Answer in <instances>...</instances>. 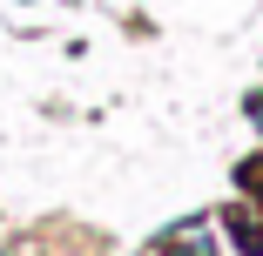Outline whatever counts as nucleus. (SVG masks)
<instances>
[{"label": "nucleus", "instance_id": "obj_2", "mask_svg": "<svg viewBox=\"0 0 263 256\" xmlns=\"http://www.w3.org/2000/svg\"><path fill=\"white\" fill-rule=\"evenodd\" d=\"M230 236H236V249H243V256H263V216L230 209Z\"/></svg>", "mask_w": 263, "mask_h": 256}, {"label": "nucleus", "instance_id": "obj_3", "mask_svg": "<svg viewBox=\"0 0 263 256\" xmlns=\"http://www.w3.org/2000/svg\"><path fill=\"white\" fill-rule=\"evenodd\" d=\"M243 108H250V122H256V135H263V94H250Z\"/></svg>", "mask_w": 263, "mask_h": 256}, {"label": "nucleus", "instance_id": "obj_1", "mask_svg": "<svg viewBox=\"0 0 263 256\" xmlns=\"http://www.w3.org/2000/svg\"><path fill=\"white\" fill-rule=\"evenodd\" d=\"M162 249H176V256H216V243H209V223H182V229H169V236H162Z\"/></svg>", "mask_w": 263, "mask_h": 256}]
</instances>
